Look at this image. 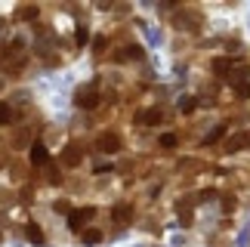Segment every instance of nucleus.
Segmentation results:
<instances>
[{
    "mask_svg": "<svg viewBox=\"0 0 250 247\" xmlns=\"http://www.w3.org/2000/svg\"><path fill=\"white\" fill-rule=\"evenodd\" d=\"M247 247H250V244H247Z\"/></svg>",
    "mask_w": 250,
    "mask_h": 247,
    "instance_id": "1",
    "label": "nucleus"
}]
</instances>
